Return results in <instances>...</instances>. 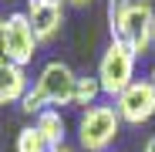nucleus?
Listing matches in <instances>:
<instances>
[{"label":"nucleus","mask_w":155,"mask_h":152,"mask_svg":"<svg viewBox=\"0 0 155 152\" xmlns=\"http://www.w3.org/2000/svg\"><path fill=\"white\" fill-rule=\"evenodd\" d=\"M74 85H78V71L61 58H51L37 68V74L31 78V88L17 108L27 118L41 115L44 108H71Z\"/></svg>","instance_id":"1"},{"label":"nucleus","mask_w":155,"mask_h":152,"mask_svg":"<svg viewBox=\"0 0 155 152\" xmlns=\"http://www.w3.org/2000/svg\"><path fill=\"white\" fill-rule=\"evenodd\" d=\"M125 122L111 98H101L98 105L81 108L74 118V145L78 152H111Z\"/></svg>","instance_id":"2"},{"label":"nucleus","mask_w":155,"mask_h":152,"mask_svg":"<svg viewBox=\"0 0 155 152\" xmlns=\"http://www.w3.org/2000/svg\"><path fill=\"white\" fill-rule=\"evenodd\" d=\"M135 71H138V58L132 54V47L108 37V44L101 47L98 54V68H94V78L101 85V91H105V98H118L128 85L135 81Z\"/></svg>","instance_id":"3"},{"label":"nucleus","mask_w":155,"mask_h":152,"mask_svg":"<svg viewBox=\"0 0 155 152\" xmlns=\"http://www.w3.org/2000/svg\"><path fill=\"white\" fill-rule=\"evenodd\" d=\"M152 27H155V4L152 0H132V7L121 17L115 41L128 44L135 58H145V54H152Z\"/></svg>","instance_id":"4"},{"label":"nucleus","mask_w":155,"mask_h":152,"mask_svg":"<svg viewBox=\"0 0 155 152\" xmlns=\"http://www.w3.org/2000/svg\"><path fill=\"white\" fill-rule=\"evenodd\" d=\"M115 108L121 115L125 125H132V129H142L155 118V85L148 78H135L128 85L118 98H115Z\"/></svg>","instance_id":"5"},{"label":"nucleus","mask_w":155,"mask_h":152,"mask_svg":"<svg viewBox=\"0 0 155 152\" xmlns=\"http://www.w3.org/2000/svg\"><path fill=\"white\" fill-rule=\"evenodd\" d=\"M37 51H41V41L34 34L31 17L24 10H10L7 14V61H14L20 68H31Z\"/></svg>","instance_id":"6"},{"label":"nucleus","mask_w":155,"mask_h":152,"mask_svg":"<svg viewBox=\"0 0 155 152\" xmlns=\"http://www.w3.org/2000/svg\"><path fill=\"white\" fill-rule=\"evenodd\" d=\"M64 0H27L24 4V14L31 17L34 24V34L41 44H51V41H58L61 27H64Z\"/></svg>","instance_id":"7"},{"label":"nucleus","mask_w":155,"mask_h":152,"mask_svg":"<svg viewBox=\"0 0 155 152\" xmlns=\"http://www.w3.org/2000/svg\"><path fill=\"white\" fill-rule=\"evenodd\" d=\"M27 88H31L27 68H20L14 61H0V108L20 105L24 95H27Z\"/></svg>","instance_id":"8"},{"label":"nucleus","mask_w":155,"mask_h":152,"mask_svg":"<svg viewBox=\"0 0 155 152\" xmlns=\"http://www.w3.org/2000/svg\"><path fill=\"white\" fill-rule=\"evenodd\" d=\"M34 129L44 135V142H47L51 149L68 145V132H71V125H68L64 108H44L41 115H34Z\"/></svg>","instance_id":"9"},{"label":"nucleus","mask_w":155,"mask_h":152,"mask_svg":"<svg viewBox=\"0 0 155 152\" xmlns=\"http://www.w3.org/2000/svg\"><path fill=\"white\" fill-rule=\"evenodd\" d=\"M105 98V91H101V85H98V78L94 74H78V85H74V98H71V108H91V105H98V101Z\"/></svg>","instance_id":"10"},{"label":"nucleus","mask_w":155,"mask_h":152,"mask_svg":"<svg viewBox=\"0 0 155 152\" xmlns=\"http://www.w3.org/2000/svg\"><path fill=\"white\" fill-rule=\"evenodd\" d=\"M14 152H51V145L44 142V135L31 125H24V129H17V139H14Z\"/></svg>","instance_id":"11"},{"label":"nucleus","mask_w":155,"mask_h":152,"mask_svg":"<svg viewBox=\"0 0 155 152\" xmlns=\"http://www.w3.org/2000/svg\"><path fill=\"white\" fill-rule=\"evenodd\" d=\"M132 7V0H105V17H108V37H115L118 34V27H121V17H125V10Z\"/></svg>","instance_id":"12"},{"label":"nucleus","mask_w":155,"mask_h":152,"mask_svg":"<svg viewBox=\"0 0 155 152\" xmlns=\"http://www.w3.org/2000/svg\"><path fill=\"white\" fill-rule=\"evenodd\" d=\"M0 61H7V17H0Z\"/></svg>","instance_id":"13"},{"label":"nucleus","mask_w":155,"mask_h":152,"mask_svg":"<svg viewBox=\"0 0 155 152\" xmlns=\"http://www.w3.org/2000/svg\"><path fill=\"white\" fill-rule=\"evenodd\" d=\"M138 152H155V135H145L138 142Z\"/></svg>","instance_id":"14"},{"label":"nucleus","mask_w":155,"mask_h":152,"mask_svg":"<svg viewBox=\"0 0 155 152\" xmlns=\"http://www.w3.org/2000/svg\"><path fill=\"white\" fill-rule=\"evenodd\" d=\"M64 4H68V7H91L94 0H64Z\"/></svg>","instance_id":"15"},{"label":"nucleus","mask_w":155,"mask_h":152,"mask_svg":"<svg viewBox=\"0 0 155 152\" xmlns=\"http://www.w3.org/2000/svg\"><path fill=\"white\" fill-rule=\"evenodd\" d=\"M51 152H78V145H61V149H51Z\"/></svg>","instance_id":"16"},{"label":"nucleus","mask_w":155,"mask_h":152,"mask_svg":"<svg viewBox=\"0 0 155 152\" xmlns=\"http://www.w3.org/2000/svg\"><path fill=\"white\" fill-rule=\"evenodd\" d=\"M145 78H148V81L155 85V61H152V68H148V74H145Z\"/></svg>","instance_id":"17"},{"label":"nucleus","mask_w":155,"mask_h":152,"mask_svg":"<svg viewBox=\"0 0 155 152\" xmlns=\"http://www.w3.org/2000/svg\"><path fill=\"white\" fill-rule=\"evenodd\" d=\"M152 54H155V27H152Z\"/></svg>","instance_id":"18"},{"label":"nucleus","mask_w":155,"mask_h":152,"mask_svg":"<svg viewBox=\"0 0 155 152\" xmlns=\"http://www.w3.org/2000/svg\"><path fill=\"white\" fill-rule=\"evenodd\" d=\"M111 152H115V149H111Z\"/></svg>","instance_id":"19"}]
</instances>
